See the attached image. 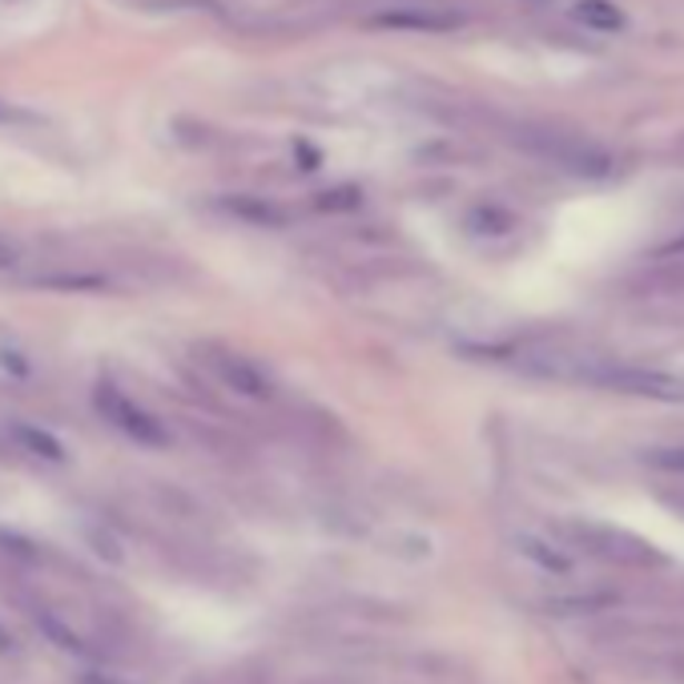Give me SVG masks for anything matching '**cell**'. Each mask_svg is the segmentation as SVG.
<instances>
[{
	"instance_id": "obj_1",
	"label": "cell",
	"mask_w": 684,
	"mask_h": 684,
	"mask_svg": "<svg viewBox=\"0 0 684 684\" xmlns=\"http://www.w3.org/2000/svg\"><path fill=\"white\" fill-rule=\"evenodd\" d=\"M559 539L588 559H601L612 568H632V572H653L664 568V556L648 539L632 536L628 527L596 524V519H564L559 524Z\"/></svg>"
},
{
	"instance_id": "obj_2",
	"label": "cell",
	"mask_w": 684,
	"mask_h": 684,
	"mask_svg": "<svg viewBox=\"0 0 684 684\" xmlns=\"http://www.w3.org/2000/svg\"><path fill=\"white\" fill-rule=\"evenodd\" d=\"M512 141L519 149H527L532 158L552 161L556 169L576 174V178H608L612 174L608 153L576 133H559V129H547V126H516L512 129Z\"/></svg>"
},
{
	"instance_id": "obj_3",
	"label": "cell",
	"mask_w": 684,
	"mask_h": 684,
	"mask_svg": "<svg viewBox=\"0 0 684 684\" xmlns=\"http://www.w3.org/2000/svg\"><path fill=\"white\" fill-rule=\"evenodd\" d=\"M194 355H198V363L206 367V375L218 379L221 387L230 390V395H238V399H250V403L278 399V383H274V375L258 363V358L226 347V343H198Z\"/></svg>"
},
{
	"instance_id": "obj_4",
	"label": "cell",
	"mask_w": 684,
	"mask_h": 684,
	"mask_svg": "<svg viewBox=\"0 0 684 684\" xmlns=\"http://www.w3.org/2000/svg\"><path fill=\"white\" fill-rule=\"evenodd\" d=\"M93 407H97V415H101L113 432L126 435V439L141 443V447H169L166 423H161L149 407H141L133 395H126L117 383H109V379L97 383L93 387Z\"/></svg>"
},
{
	"instance_id": "obj_5",
	"label": "cell",
	"mask_w": 684,
	"mask_h": 684,
	"mask_svg": "<svg viewBox=\"0 0 684 684\" xmlns=\"http://www.w3.org/2000/svg\"><path fill=\"white\" fill-rule=\"evenodd\" d=\"M363 21L370 29H390V32H455L464 29L467 17L452 4H435V0H390V4H375L363 12Z\"/></svg>"
},
{
	"instance_id": "obj_6",
	"label": "cell",
	"mask_w": 684,
	"mask_h": 684,
	"mask_svg": "<svg viewBox=\"0 0 684 684\" xmlns=\"http://www.w3.org/2000/svg\"><path fill=\"white\" fill-rule=\"evenodd\" d=\"M221 210L230 214V218L246 221V226H262V230H282L290 214L270 198H258V194H230V198H221Z\"/></svg>"
},
{
	"instance_id": "obj_7",
	"label": "cell",
	"mask_w": 684,
	"mask_h": 684,
	"mask_svg": "<svg viewBox=\"0 0 684 684\" xmlns=\"http://www.w3.org/2000/svg\"><path fill=\"white\" fill-rule=\"evenodd\" d=\"M572 17L592 32H621L624 29V9L616 4V0H576V4H572Z\"/></svg>"
},
{
	"instance_id": "obj_8",
	"label": "cell",
	"mask_w": 684,
	"mask_h": 684,
	"mask_svg": "<svg viewBox=\"0 0 684 684\" xmlns=\"http://www.w3.org/2000/svg\"><path fill=\"white\" fill-rule=\"evenodd\" d=\"M12 439L21 443L24 452L37 455V459H44V464H61L65 459V447L53 439L49 432H41V427H32V423H12Z\"/></svg>"
},
{
	"instance_id": "obj_9",
	"label": "cell",
	"mask_w": 684,
	"mask_h": 684,
	"mask_svg": "<svg viewBox=\"0 0 684 684\" xmlns=\"http://www.w3.org/2000/svg\"><path fill=\"white\" fill-rule=\"evenodd\" d=\"M467 230H472V238H507V234L516 230V218L499 210V206H475L467 214Z\"/></svg>"
},
{
	"instance_id": "obj_10",
	"label": "cell",
	"mask_w": 684,
	"mask_h": 684,
	"mask_svg": "<svg viewBox=\"0 0 684 684\" xmlns=\"http://www.w3.org/2000/svg\"><path fill=\"white\" fill-rule=\"evenodd\" d=\"M616 601H621V596H612V592H588V596H552V601H547V612H556V616H592V612L612 608Z\"/></svg>"
},
{
	"instance_id": "obj_11",
	"label": "cell",
	"mask_w": 684,
	"mask_h": 684,
	"mask_svg": "<svg viewBox=\"0 0 684 684\" xmlns=\"http://www.w3.org/2000/svg\"><path fill=\"white\" fill-rule=\"evenodd\" d=\"M644 464L653 467V472H661V475H676V479H684V443L644 452Z\"/></svg>"
},
{
	"instance_id": "obj_12",
	"label": "cell",
	"mask_w": 684,
	"mask_h": 684,
	"mask_svg": "<svg viewBox=\"0 0 684 684\" xmlns=\"http://www.w3.org/2000/svg\"><path fill=\"white\" fill-rule=\"evenodd\" d=\"M37 126H44V121L32 113V109H24V106H17V101H4V97H0V129H37Z\"/></svg>"
},
{
	"instance_id": "obj_13",
	"label": "cell",
	"mask_w": 684,
	"mask_h": 684,
	"mask_svg": "<svg viewBox=\"0 0 684 684\" xmlns=\"http://www.w3.org/2000/svg\"><path fill=\"white\" fill-rule=\"evenodd\" d=\"M315 206H318V210H355V206H358V194H355V190H330V194H318Z\"/></svg>"
},
{
	"instance_id": "obj_14",
	"label": "cell",
	"mask_w": 684,
	"mask_h": 684,
	"mask_svg": "<svg viewBox=\"0 0 684 684\" xmlns=\"http://www.w3.org/2000/svg\"><path fill=\"white\" fill-rule=\"evenodd\" d=\"M9 266H17V254H12V246L0 238V270H9Z\"/></svg>"
}]
</instances>
